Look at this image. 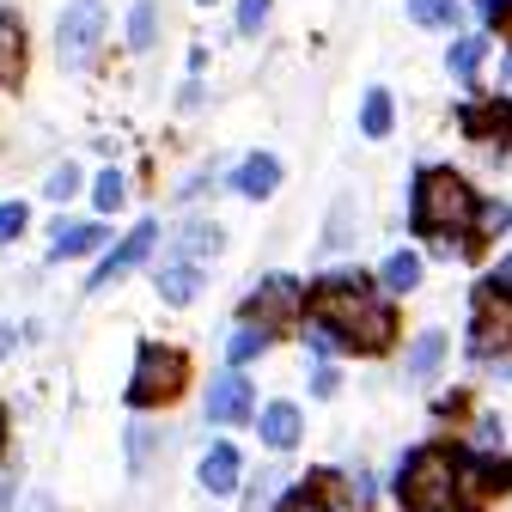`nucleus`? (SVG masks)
<instances>
[{
	"label": "nucleus",
	"mask_w": 512,
	"mask_h": 512,
	"mask_svg": "<svg viewBox=\"0 0 512 512\" xmlns=\"http://www.w3.org/2000/svg\"><path fill=\"white\" fill-rule=\"evenodd\" d=\"M378 281H384V287H391V293H409V287L421 281V256H415V250H397V256H391V263H384V269H378Z\"/></svg>",
	"instance_id": "obj_18"
},
{
	"label": "nucleus",
	"mask_w": 512,
	"mask_h": 512,
	"mask_svg": "<svg viewBox=\"0 0 512 512\" xmlns=\"http://www.w3.org/2000/svg\"><path fill=\"white\" fill-rule=\"evenodd\" d=\"M360 128H366L372 141L391 135V92H384V86H372V92H366V104H360Z\"/></svg>",
	"instance_id": "obj_17"
},
{
	"label": "nucleus",
	"mask_w": 512,
	"mask_h": 512,
	"mask_svg": "<svg viewBox=\"0 0 512 512\" xmlns=\"http://www.w3.org/2000/svg\"><path fill=\"white\" fill-rule=\"evenodd\" d=\"M311 391H317V397H336V372L317 366V372H311Z\"/></svg>",
	"instance_id": "obj_32"
},
{
	"label": "nucleus",
	"mask_w": 512,
	"mask_h": 512,
	"mask_svg": "<svg viewBox=\"0 0 512 512\" xmlns=\"http://www.w3.org/2000/svg\"><path fill=\"white\" fill-rule=\"evenodd\" d=\"M208 421L232 427V421H250V378L244 372H220L214 391H208Z\"/></svg>",
	"instance_id": "obj_7"
},
{
	"label": "nucleus",
	"mask_w": 512,
	"mask_h": 512,
	"mask_svg": "<svg viewBox=\"0 0 512 512\" xmlns=\"http://www.w3.org/2000/svg\"><path fill=\"white\" fill-rule=\"evenodd\" d=\"M494 293H506L512 299V256H506V263H494V281H488Z\"/></svg>",
	"instance_id": "obj_33"
},
{
	"label": "nucleus",
	"mask_w": 512,
	"mask_h": 512,
	"mask_svg": "<svg viewBox=\"0 0 512 512\" xmlns=\"http://www.w3.org/2000/svg\"><path fill=\"white\" fill-rule=\"evenodd\" d=\"M439 354H445V336H439V330H427V336H421V342L409 348V378H433Z\"/></svg>",
	"instance_id": "obj_21"
},
{
	"label": "nucleus",
	"mask_w": 512,
	"mask_h": 512,
	"mask_svg": "<svg viewBox=\"0 0 512 512\" xmlns=\"http://www.w3.org/2000/svg\"><path fill=\"white\" fill-rule=\"evenodd\" d=\"M470 348H476V354H500V348H512V299H506V293H494V287L476 293Z\"/></svg>",
	"instance_id": "obj_6"
},
{
	"label": "nucleus",
	"mask_w": 512,
	"mask_h": 512,
	"mask_svg": "<svg viewBox=\"0 0 512 512\" xmlns=\"http://www.w3.org/2000/svg\"><path fill=\"white\" fill-rule=\"evenodd\" d=\"M202 7H214V0H202Z\"/></svg>",
	"instance_id": "obj_39"
},
{
	"label": "nucleus",
	"mask_w": 512,
	"mask_h": 512,
	"mask_svg": "<svg viewBox=\"0 0 512 512\" xmlns=\"http://www.w3.org/2000/svg\"><path fill=\"white\" fill-rule=\"evenodd\" d=\"M287 512H324V500H317V488H299V494L287 500Z\"/></svg>",
	"instance_id": "obj_31"
},
{
	"label": "nucleus",
	"mask_w": 512,
	"mask_h": 512,
	"mask_svg": "<svg viewBox=\"0 0 512 512\" xmlns=\"http://www.w3.org/2000/svg\"><path fill=\"white\" fill-rule=\"evenodd\" d=\"M476 61H482V37H464V43H452V55H445V68H452L458 80H470V74H476Z\"/></svg>",
	"instance_id": "obj_24"
},
{
	"label": "nucleus",
	"mask_w": 512,
	"mask_h": 512,
	"mask_svg": "<svg viewBox=\"0 0 512 512\" xmlns=\"http://www.w3.org/2000/svg\"><path fill=\"white\" fill-rule=\"evenodd\" d=\"M104 238V226H74V220H61L55 232H49V250L55 256H80V250H92Z\"/></svg>",
	"instance_id": "obj_15"
},
{
	"label": "nucleus",
	"mask_w": 512,
	"mask_h": 512,
	"mask_svg": "<svg viewBox=\"0 0 512 512\" xmlns=\"http://www.w3.org/2000/svg\"><path fill=\"white\" fill-rule=\"evenodd\" d=\"M25 68V25L19 13H0V80H19Z\"/></svg>",
	"instance_id": "obj_12"
},
{
	"label": "nucleus",
	"mask_w": 512,
	"mask_h": 512,
	"mask_svg": "<svg viewBox=\"0 0 512 512\" xmlns=\"http://www.w3.org/2000/svg\"><path fill=\"white\" fill-rule=\"evenodd\" d=\"M506 31H512V7H506Z\"/></svg>",
	"instance_id": "obj_37"
},
{
	"label": "nucleus",
	"mask_w": 512,
	"mask_h": 512,
	"mask_svg": "<svg viewBox=\"0 0 512 512\" xmlns=\"http://www.w3.org/2000/svg\"><path fill=\"white\" fill-rule=\"evenodd\" d=\"M470 214H476V202H470V189H464L458 171H421V183H415V220L427 232L445 238V226H464Z\"/></svg>",
	"instance_id": "obj_3"
},
{
	"label": "nucleus",
	"mask_w": 512,
	"mask_h": 512,
	"mask_svg": "<svg viewBox=\"0 0 512 512\" xmlns=\"http://www.w3.org/2000/svg\"><path fill=\"white\" fill-rule=\"evenodd\" d=\"M506 7H512V0H482V13H488V19H500Z\"/></svg>",
	"instance_id": "obj_34"
},
{
	"label": "nucleus",
	"mask_w": 512,
	"mask_h": 512,
	"mask_svg": "<svg viewBox=\"0 0 512 512\" xmlns=\"http://www.w3.org/2000/svg\"><path fill=\"white\" fill-rule=\"evenodd\" d=\"M177 244H183V263H202V256L220 250V226H214V220H189V226L177 232Z\"/></svg>",
	"instance_id": "obj_14"
},
{
	"label": "nucleus",
	"mask_w": 512,
	"mask_h": 512,
	"mask_svg": "<svg viewBox=\"0 0 512 512\" xmlns=\"http://www.w3.org/2000/svg\"><path fill=\"white\" fill-rule=\"evenodd\" d=\"M238 196H275V183H281V165L269 159V153H256V159H244L238 165Z\"/></svg>",
	"instance_id": "obj_11"
},
{
	"label": "nucleus",
	"mask_w": 512,
	"mask_h": 512,
	"mask_svg": "<svg viewBox=\"0 0 512 512\" xmlns=\"http://www.w3.org/2000/svg\"><path fill=\"white\" fill-rule=\"evenodd\" d=\"M397 494L403 506L415 512H445V506H458V458L452 452H439V445H427V452H415L397 476Z\"/></svg>",
	"instance_id": "obj_2"
},
{
	"label": "nucleus",
	"mask_w": 512,
	"mask_h": 512,
	"mask_svg": "<svg viewBox=\"0 0 512 512\" xmlns=\"http://www.w3.org/2000/svg\"><path fill=\"white\" fill-rule=\"evenodd\" d=\"M256 427H263V439L275 445V452H287V445H299V409H293V403H269V409H263V421H256Z\"/></svg>",
	"instance_id": "obj_13"
},
{
	"label": "nucleus",
	"mask_w": 512,
	"mask_h": 512,
	"mask_svg": "<svg viewBox=\"0 0 512 512\" xmlns=\"http://www.w3.org/2000/svg\"><path fill=\"white\" fill-rule=\"evenodd\" d=\"M196 476H202V488H208V494H232V488H238V452H232V445H214V452L202 458V470H196Z\"/></svg>",
	"instance_id": "obj_10"
},
{
	"label": "nucleus",
	"mask_w": 512,
	"mask_h": 512,
	"mask_svg": "<svg viewBox=\"0 0 512 512\" xmlns=\"http://www.w3.org/2000/svg\"><path fill=\"white\" fill-rule=\"evenodd\" d=\"M348 238H354V196H342V202H336V214H330V232H324V244H330V250H342Z\"/></svg>",
	"instance_id": "obj_25"
},
{
	"label": "nucleus",
	"mask_w": 512,
	"mask_h": 512,
	"mask_svg": "<svg viewBox=\"0 0 512 512\" xmlns=\"http://www.w3.org/2000/svg\"><path fill=\"white\" fill-rule=\"evenodd\" d=\"M153 238H159L153 226H135V232H128V238H122V244H116V250L104 256V269L92 275V287H110L116 275H128V269H135V263H141V256L153 250Z\"/></svg>",
	"instance_id": "obj_8"
},
{
	"label": "nucleus",
	"mask_w": 512,
	"mask_h": 512,
	"mask_svg": "<svg viewBox=\"0 0 512 512\" xmlns=\"http://www.w3.org/2000/svg\"><path fill=\"white\" fill-rule=\"evenodd\" d=\"M409 19L427 31H445V25H458V0H409Z\"/></svg>",
	"instance_id": "obj_19"
},
{
	"label": "nucleus",
	"mask_w": 512,
	"mask_h": 512,
	"mask_svg": "<svg viewBox=\"0 0 512 512\" xmlns=\"http://www.w3.org/2000/svg\"><path fill=\"white\" fill-rule=\"evenodd\" d=\"M464 470H470L476 488H512V464H500V458H476V464H464Z\"/></svg>",
	"instance_id": "obj_23"
},
{
	"label": "nucleus",
	"mask_w": 512,
	"mask_h": 512,
	"mask_svg": "<svg viewBox=\"0 0 512 512\" xmlns=\"http://www.w3.org/2000/svg\"><path fill=\"white\" fill-rule=\"evenodd\" d=\"M128 43H135V49H153L159 43V7H153V0H141V7L128 13Z\"/></svg>",
	"instance_id": "obj_20"
},
{
	"label": "nucleus",
	"mask_w": 512,
	"mask_h": 512,
	"mask_svg": "<svg viewBox=\"0 0 512 512\" xmlns=\"http://www.w3.org/2000/svg\"><path fill=\"white\" fill-rule=\"evenodd\" d=\"M269 348V330H256V324H244V330H232V360H256Z\"/></svg>",
	"instance_id": "obj_26"
},
{
	"label": "nucleus",
	"mask_w": 512,
	"mask_h": 512,
	"mask_svg": "<svg viewBox=\"0 0 512 512\" xmlns=\"http://www.w3.org/2000/svg\"><path fill=\"white\" fill-rule=\"evenodd\" d=\"M0 439H7V421H0Z\"/></svg>",
	"instance_id": "obj_38"
},
{
	"label": "nucleus",
	"mask_w": 512,
	"mask_h": 512,
	"mask_svg": "<svg viewBox=\"0 0 512 512\" xmlns=\"http://www.w3.org/2000/svg\"><path fill=\"white\" fill-rule=\"evenodd\" d=\"M43 189H49L55 202H68L74 189H80V171H74V165H61V171H49V183H43Z\"/></svg>",
	"instance_id": "obj_29"
},
{
	"label": "nucleus",
	"mask_w": 512,
	"mask_h": 512,
	"mask_svg": "<svg viewBox=\"0 0 512 512\" xmlns=\"http://www.w3.org/2000/svg\"><path fill=\"white\" fill-rule=\"evenodd\" d=\"M287 305H299V287L293 281H269V287L250 293V317H281Z\"/></svg>",
	"instance_id": "obj_16"
},
{
	"label": "nucleus",
	"mask_w": 512,
	"mask_h": 512,
	"mask_svg": "<svg viewBox=\"0 0 512 512\" xmlns=\"http://www.w3.org/2000/svg\"><path fill=\"white\" fill-rule=\"evenodd\" d=\"M104 43V7L98 0H74L68 13H61V61L68 68H86Z\"/></svg>",
	"instance_id": "obj_5"
},
{
	"label": "nucleus",
	"mask_w": 512,
	"mask_h": 512,
	"mask_svg": "<svg viewBox=\"0 0 512 512\" xmlns=\"http://www.w3.org/2000/svg\"><path fill=\"white\" fill-rule=\"evenodd\" d=\"M476 232H512V208L506 202H488V208H476Z\"/></svg>",
	"instance_id": "obj_27"
},
{
	"label": "nucleus",
	"mask_w": 512,
	"mask_h": 512,
	"mask_svg": "<svg viewBox=\"0 0 512 512\" xmlns=\"http://www.w3.org/2000/svg\"><path fill=\"white\" fill-rule=\"evenodd\" d=\"M31 512H55V506H49V500H31Z\"/></svg>",
	"instance_id": "obj_36"
},
{
	"label": "nucleus",
	"mask_w": 512,
	"mask_h": 512,
	"mask_svg": "<svg viewBox=\"0 0 512 512\" xmlns=\"http://www.w3.org/2000/svg\"><path fill=\"white\" fill-rule=\"evenodd\" d=\"M269 19V0H238V31H263Z\"/></svg>",
	"instance_id": "obj_30"
},
{
	"label": "nucleus",
	"mask_w": 512,
	"mask_h": 512,
	"mask_svg": "<svg viewBox=\"0 0 512 512\" xmlns=\"http://www.w3.org/2000/svg\"><path fill=\"white\" fill-rule=\"evenodd\" d=\"M500 80H506V86H512V55H506V61H500Z\"/></svg>",
	"instance_id": "obj_35"
},
{
	"label": "nucleus",
	"mask_w": 512,
	"mask_h": 512,
	"mask_svg": "<svg viewBox=\"0 0 512 512\" xmlns=\"http://www.w3.org/2000/svg\"><path fill=\"white\" fill-rule=\"evenodd\" d=\"M183 391V354L177 348H141V366H135V384H128V403L135 409H153L165 397Z\"/></svg>",
	"instance_id": "obj_4"
},
{
	"label": "nucleus",
	"mask_w": 512,
	"mask_h": 512,
	"mask_svg": "<svg viewBox=\"0 0 512 512\" xmlns=\"http://www.w3.org/2000/svg\"><path fill=\"white\" fill-rule=\"evenodd\" d=\"M311 324H317V330H330V336H336V348H366V354H378L384 342L397 336L391 305L366 299V281H360V275H348V269L311 287Z\"/></svg>",
	"instance_id": "obj_1"
},
{
	"label": "nucleus",
	"mask_w": 512,
	"mask_h": 512,
	"mask_svg": "<svg viewBox=\"0 0 512 512\" xmlns=\"http://www.w3.org/2000/svg\"><path fill=\"white\" fill-rule=\"evenodd\" d=\"M153 281H159V299H165V305H189V299L202 293V275H196V263H183V256H171V263H165Z\"/></svg>",
	"instance_id": "obj_9"
},
{
	"label": "nucleus",
	"mask_w": 512,
	"mask_h": 512,
	"mask_svg": "<svg viewBox=\"0 0 512 512\" xmlns=\"http://www.w3.org/2000/svg\"><path fill=\"white\" fill-rule=\"evenodd\" d=\"M25 220H31L25 202H7V208H0V244H13V238L25 232Z\"/></svg>",
	"instance_id": "obj_28"
},
{
	"label": "nucleus",
	"mask_w": 512,
	"mask_h": 512,
	"mask_svg": "<svg viewBox=\"0 0 512 512\" xmlns=\"http://www.w3.org/2000/svg\"><path fill=\"white\" fill-rule=\"evenodd\" d=\"M122 196H128L122 171H104V177L92 183V202H98V214H116V208H122Z\"/></svg>",
	"instance_id": "obj_22"
}]
</instances>
